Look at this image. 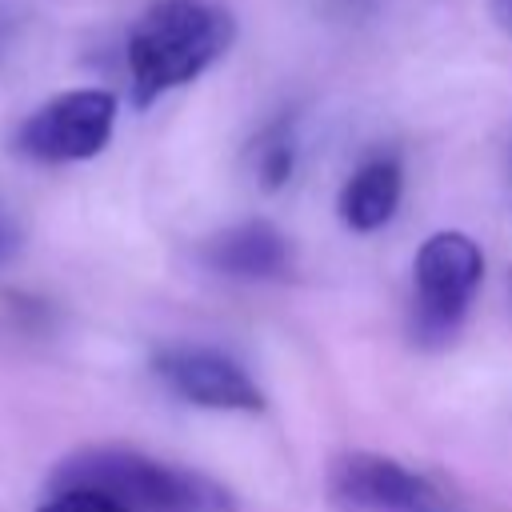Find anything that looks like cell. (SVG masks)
I'll return each mask as SVG.
<instances>
[{"label":"cell","mask_w":512,"mask_h":512,"mask_svg":"<svg viewBox=\"0 0 512 512\" xmlns=\"http://www.w3.org/2000/svg\"><path fill=\"white\" fill-rule=\"evenodd\" d=\"M236 40V20L212 0H152L124 40L132 104L148 108L164 92L204 76Z\"/></svg>","instance_id":"1"},{"label":"cell","mask_w":512,"mask_h":512,"mask_svg":"<svg viewBox=\"0 0 512 512\" xmlns=\"http://www.w3.org/2000/svg\"><path fill=\"white\" fill-rule=\"evenodd\" d=\"M48 488H96L124 512H236L232 492L212 476L124 444L76 448L52 468Z\"/></svg>","instance_id":"2"},{"label":"cell","mask_w":512,"mask_h":512,"mask_svg":"<svg viewBox=\"0 0 512 512\" xmlns=\"http://www.w3.org/2000/svg\"><path fill=\"white\" fill-rule=\"evenodd\" d=\"M484 280V252L460 228L432 232L412 260V340L424 348L448 344Z\"/></svg>","instance_id":"3"},{"label":"cell","mask_w":512,"mask_h":512,"mask_svg":"<svg viewBox=\"0 0 512 512\" xmlns=\"http://www.w3.org/2000/svg\"><path fill=\"white\" fill-rule=\"evenodd\" d=\"M116 96L108 88H72L32 108L16 128V152L36 164H76L108 148Z\"/></svg>","instance_id":"4"},{"label":"cell","mask_w":512,"mask_h":512,"mask_svg":"<svg viewBox=\"0 0 512 512\" xmlns=\"http://www.w3.org/2000/svg\"><path fill=\"white\" fill-rule=\"evenodd\" d=\"M328 496L344 512H464L436 480L380 452L336 456L328 468Z\"/></svg>","instance_id":"5"},{"label":"cell","mask_w":512,"mask_h":512,"mask_svg":"<svg viewBox=\"0 0 512 512\" xmlns=\"http://www.w3.org/2000/svg\"><path fill=\"white\" fill-rule=\"evenodd\" d=\"M152 372L176 392L180 400L212 412H260L264 392L248 376L240 360H232L220 348H200V344H172L152 356Z\"/></svg>","instance_id":"6"},{"label":"cell","mask_w":512,"mask_h":512,"mask_svg":"<svg viewBox=\"0 0 512 512\" xmlns=\"http://www.w3.org/2000/svg\"><path fill=\"white\" fill-rule=\"evenodd\" d=\"M200 256L212 272H224L232 280H272L292 260L288 236L268 220H244L216 232L212 240H204Z\"/></svg>","instance_id":"7"},{"label":"cell","mask_w":512,"mask_h":512,"mask_svg":"<svg viewBox=\"0 0 512 512\" xmlns=\"http://www.w3.org/2000/svg\"><path fill=\"white\" fill-rule=\"evenodd\" d=\"M404 196V168L396 156H372L364 160L340 188L336 196V212L344 220V228L352 232H376L384 228Z\"/></svg>","instance_id":"8"},{"label":"cell","mask_w":512,"mask_h":512,"mask_svg":"<svg viewBox=\"0 0 512 512\" xmlns=\"http://www.w3.org/2000/svg\"><path fill=\"white\" fill-rule=\"evenodd\" d=\"M292 168H296V140H292V124L288 120H276L268 124L256 140H252V172L260 180V188L276 192L292 180Z\"/></svg>","instance_id":"9"},{"label":"cell","mask_w":512,"mask_h":512,"mask_svg":"<svg viewBox=\"0 0 512 512\" xmlns=\"http://www.w3.org/2000/svg\"><path fill=\"white\" fill-rule=\"evenodd\" d=\"M36 512H124V508L96 488H48Z\"/></svg>","instance_id":"10"},{"label":"cell","mask_w":512,"mask_h":512,"mask_svg":"<svg viewBox=\"0 0 512 512\" xmlns=\"http://www.w3.org/2000/svg\"><path fill=\"white\" fill-rule=\"evenodd\" d=\"M488 12L504 36H512V0H488Z\"/></svg>","instance_id":"11"}]
</instances>
